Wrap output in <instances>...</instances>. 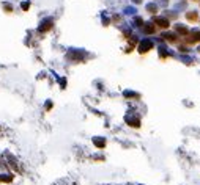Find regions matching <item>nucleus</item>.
Listing matches in <instances>:
<instances>
[{"label": "nucleus", "mask_w": 200, "mask_h": 185, "mask_svg": "<svg viewBox=\"0 0 200 185\" xmlns=\"http://www.w3.org/2000/svg\"><path fill=\"white\" fill-rule=\"evenodd\" d=\"M151 47H153V43L150 41V39H143V41L140 43V46H139V52L140 53H145V52H148Z\"/></svg>", "instance_id": "nucleus-1"}, {"label": "nucleus", "mask_w": 200, "mask_h": 185, "mask_svg": "<svg viewBox=\"0 0 200 185\" xmlns=\"http://www.w3.org/2000/svg\"><path fill=\"white\" fill-rule=\"evenodd\" d=\"M153 22H154V24H158L159 27H162V28H169V25H170L169 21H167L166 17H154Z\"/></svg>", "instance_id": "nucleus-2"}, {"label": "nucleus", "mask_w": 200, "mask_h": 185, "mask_svg": "<svg viewBox=\"0 0 200 185\" xmlns=\"http://www.w3.org/2000/svg\"><path fill=\"white\" fill-rule=\"evenodd\" d=\"M143 31H145V33H154V25L153 24H147L143 27Z\"/></svg>", "instance_id": "nucleus-3"}, {"label": "nucleus", "mask_w": 200, "mask_h": 185, "mask_svg": "<svg viewBox=\"0 0 200 185\" xmlns=\"http://www.w3.org/2000/svg\"><path fill=\"white\" fill-rule=\"evenodd\" d=\"M197 41H200V31H194L192 38H191V43H197Z\"/></svg>", "instance_id": "nucleus-4"}, {"label": "nucleus", "mask_w": 200, "mask_h": 185, "mask_svg": "<svg viewBox=\"0 0 200 185\" xmlns=\"http://www.w3.org/2000/svg\"><path fill=\"white\" fill-rule=\"evenodd\" d=\"M176 31H178V33H181V35H188V28H186V27H183V25H176Z\"/></svg>", "instance_id": "nucleus-5"}, {"label": "nucleus", "mask_w": 200, "mask_h": 185, "mask_svg": "<svg viewBox=\"0 0 200 185\" xmlns=\"http://www.w3.org/2000/svg\"><path fill=\"white\" fill-rule=\"evenodd\" d=\"M186 17H188L189 21H195V19H197V13H195V11L188 13V14H186Z\"/></svg>", "instance_id": "nucleus-6"}, {"label": "nucleus", "mask_w": 200, "mask_h": 185, "mask_svg": "<svg viewBox=\"0 0 200 185\" xmlns=\"http://www.w3.org/2000/svg\"><path fill=\"white\" fill-rule=\"evenodd\" d=\"M162 38H164V39H169V41H175V35H172V33H166Z\"/></svg>", "instance_id": "nucleus-7"}, {"label": "nucleus", "mask_w": 200, "mask_h": 185, "mask_svg": "<svg viewBox=\"0 0 200 185\" xmlns=\"http://www.w3.org/2000/svg\"><path fill=\"white\" fill-rule=\"evenodd\" d=\"M95 144H96V146H99V147H103L104 144H106V141H103V140H95Z\"/></svg>", "instance_id": "nucleus-8"}, {"label": "nucleus", "mask_w": 200, "mask_h": 185, "mask_svg": "<svg viewBox=\"0 0 200 185\" xmlns=\"http://www.w3.org/2000/svg\"><path fill=\"white\" fill-rule=\"evenodd\" d=\"M148 11L154 13V11H156V5H148Z\"/></svg>", "instance_id": "nucleus-9"}, {"label": "nucleus", "mask_w": 200, "mask_h": 185, "mask_svg": "<svg viewBox=\"0 0 200 185\" xmlns=\"http://www.w3.org/2000/svg\"><path fill=\"white\" fill-rule=\"evenodd\" d=\"M199 50H200V49H199Z\"/></svg>", "instance_id": "nucleus-10"}]
</instances>
